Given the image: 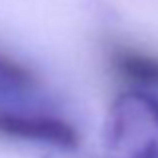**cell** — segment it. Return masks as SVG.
<instances>
[{
	"mask_svg": "<svg viewBox=\"0 0 158 158\" xmlns=\"http://www.w3.org/2000/svg\"><path fill=\"white\" fill-rule=\"evenodd\" d=\"M104 142L124 158H158V98L146 92L120 94L108 110Z\"/></svg>",
	"mask_w": 158,
	"mask_h": 158,
	"instance_id": "obj_1",
	"label": "cell"
},
{
	"mask_svg": "<svg viewBox=\"0 0 158 158\" xmlns=\"http://www.w3.org/2000/svg\"><path fill=\"white\" fill-rule=\"evenodd\" d=\"M0 132L12 138L48 142L60 148H74L78 144V134L68 122L34 112L0 110Z\"/></svg>",
	"mask_w": 158,
	"mask_h": 158,
	"instance_id": "obj_2",
	"label": "cell"
},
{
	"mask_svg": "<svg viewBox=\"0 0 158 158\" xmlns=\"http://www.w3.org/2000/svg\"><path fill=\"white\" fill-rule=\"evenodd\" d=\"M36 90V78L26 66L4 56L0 52V108L4 102H10L22 96H30Z\"/></svg>",
	"mask_w": 158,
	"mask_h": 158,
	"instance_id": "obj_3",
	"label": "cell"
},
{
	"mask_svg": "<svg viewBox=\"0 0 158 158\" xmlns=\"http://www.w3.org/2000/svg\"><path fill=\"white\" fill-rule=\"evenodd\" d=\"M112 62L124 78H130L140 84L158 86V58L132 50H118Z\"/></svg>",
	"mask_w": 158,
	"mask_h": 158,
	"instance_id": "obj_4",
	"label": "cell"
}]
</instances>
